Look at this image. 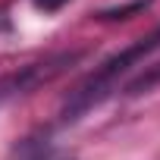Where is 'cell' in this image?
<instances>
[{"mask_svg": "<svg viewBox=\"0 0 160 160\" xmlns=\"http://www.w3.org/2000/svg\"><path fill=\"white\" fill-rule=\"evenodd\" d=\"M154 50H160V25H157L151 35H144V38H138L135 44H129L126 50H119V53H113L110 60H104V63L85 78V82L69 94V101H66V107H63V119L72 122V119H78L82 113H88L94 104H101V101L116 88L119 78H122L132 66L144 63Z\"/></svg>", "mask_w": 160, "mask_h": 160, "instance_id": "6da1fadb", "label": "cell"}, {"mask_svg": "<svg viewBox=\"0 0 160 160\" xmlns=\"http://www.w3.org/2000/svg\"><path fill=\"white\" fill-rule=\"evenodd\" d=\"M85 57V50H63V53H53L47 60H38V63H28L10 75L0 78V101H10V98H19V94H28L47 82H53L57 75H63L66 69H72V63H78Z\"/></svg>", "mask_w": 160, "mask_h": 160, "instance_id": "7a4b0ae2", "label": "cell"}, {"mask_svg": "<svg viewBox=\"0 0 160 160\" xmlns=\"http://www.w3.org/2000/svg\"><path fill=\"white\" fill-rule=\"evenodd\" d=\"M154 85H160V63H157V66H148L141 75H135L132 82L126 85V94H132V98H135V94H144V91H151Z\"/></svg>", "mask_w": 160, "mask_h": 160, "instance_id": "3957f363", "label": "cell"}, {"mask_svg": "<svg viewBox=\"0 0 160 160\" xmlns=\"http://www.w3.org/2000/svg\"><path fill=\"white\" fill-rule=\"evenodd\" d=\"M148 3L151 0H132V3H122V7H113V10H101L98 19H129V16L148 10Z\"/></svg>", "mask_w": 160, "mask_h": 160, "instance_id": "277c9868", "label": "cell"}, {"mask_svg": "<svg viewBox=\"0 0 160 160\" xmlns=\"http://www.w3.org/2000/svg\"><path fill=\"white\" fill-rule=\"evenodd\" d=\"M69 0H35V7L38 10H44V13H57L60 7H66Z\"/></svg>", "mask_w": 160, "mask_h": 160, "instance_id": "5b68a950", "label": "cell"}]
</instances>
